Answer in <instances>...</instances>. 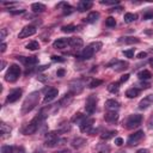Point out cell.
<instances>
[{
	"label": "cell",
	"instance_id": "680465c9",
	"mask_svg": "<svg viewBox=\"0 0 153 153\" xmlns=\"http://www.w3.org/2000/svg\"><path fill=\"white\" fill-rule=\"evenodd\" d=\"M121 10V7H118V8H116V11H120ZM110 11H115V8H112V10H110Z\"/></svg>",
	"mask_w": 153,
	"mask_h": 153
},
{
	"label": "cell",
	"instance_id": "ffe728a7",
	"mask_svg": "<svg viewBox=\"0 0 153 153\" xmlns=\"http://www.w3.org/2000/svg\"><path fill=\"white\" fill-rule=\"evenodd\" d=\"M31 10H32L35 13H42V12H44V11L47 10V7H45V5L42 4V2H33V4L31 5Z\"/></svg>",
	"mask_w": 153,
	"mask_h": 153
},
{
	"label": "cell",
	"instance_id": "4dcf8cb0",
	"mask_svg": "<svg viewBox=\"0 0 153 153\" xmlns=\"http://www.w3.org/2000/svg\"><path fill=\"white\" fill-rule=\"evenodd\" d=\"M97 151L98 153H110V147L106 143H99L97 146Z\"/></svg>",
	"mask_w": 153,
	"mask_h": 153
},
{
	"label": "cell",
	"instance_id": "52a82bcc",
	"mask_svg": "<svg viewBox=\"0 0 153 153\" xmlns=\"http://www.w3.org/2000/svg\"><path fill=\"white\" fill-rule=\"evenodd\" d=\"M36 27L33 26V25H26V26H24L22 30H20V32L18 33V38H26V37H29V36H32V35H35L36 33Z\"/></svg>",
	"mask_w": 153,
	"mask_h": 153
},
{
	"label": "cell",
	"instance_id": "681fc988",
	"mask_svg": "<svg viewBox=\"0 0 153 153\" xmlns=\"http://www.w3.org/2000/svg\"><path fill=\"white\" fill-rule=\"evenodd\" d=\"M115 143H116L117 146H122L123 139H122V137H116V139H115Z\"/></svg>",
	"mask_w": 153,
	"mask_h": 153
},
{
	"label": "cell",
	"instance_id": "f5cc1de1",
	"mask_svg": "<svg viewBox=\"0 0 153 153\" xmlns=\"http://www.w3.org/2000/svg\"><path fill=\"white\" fill-rule=\"evenodd\" d=\"M136 153H149V151L146 149V148H141V149H139Z\"/></svg>",
	"mask_w": 153,
	"mask_h": 153
},
{
	"label": "cell",
	"instance_id": "d6a6232c",
	"mask_svg": "<svg viewBox=\"0 0 153 153\" xmlns=\"http://www.w3.org/2000/svg\"><path fill=\"white\" fill-rule=\"evenodd\" d=\"M26 48L29 50H38L39 49V43L37 41H31L26 44Z\"/></svg>",
	"mask_w": 153,
	"mask_h": 153
},
{
	"label": "cell",
	"instance_id": "1f68e13d",
	"mask_svg": "<svg viewBox=\"0 0 153 153\" xmlns=\"http://www.w3.org/2000/svg\"><path fill=\"white\" fill-rule=\"evenodd\" d=\"M108 90L111 92V93H118L120 91V82H112L108 86Z\"/></svg>",
	"mask_w": 153,
	"mask_h": 153
},
{
	"label": "cell",
	"instance_id": "277c9868",
	"mask_svg": "<svg viewBox=\"0 0 153 153\" xmlns=\"http://www.w3.org/2000/svg\"><path fill=\"white\" fill-rule=\"evenodd\" d=\"M141 122H142V115L133 114V115H130V116L126 120L124 124H126V128H128V129H134V128L139 127V126L141 124Z\"/></svg>",
	"mask_w": 153,
	"mask_h": 153
},
{
	"label": "cell",
	"instance_id": "4fadbf2b",
	"mask_svg": "<svg viewBox=\"0 0 153 153\" xmlns=\"http://www.w3.org/2000/svg\"><path fill=\"white\" fill-rule=\"evenodd\" d=\"M57 94H59V91H57L56 88H54V87L49 88V90H48V92H47V93H45V96H44L43 103H49V102H51L53 99H55V98L57 97Z\"/></svg>",
	"mask_w": 153,
	"mask_h": 153
},
{
	"label": "cell",
	"instance_id": "6f0895ef",
	"mask_svg": "<svg viewBox=\"0 0 153 153\" xmlns=\"http://www.w3.org/2000/svg\"><path fill=\"white\" fill-rule=\"evenodd\" d=\"M149 65H151V66H152V67H153V57H152V59H151V60H149Z\"/></svg>",
	"mask_w": 153,
	"mask_h": 153
},
{
	"label": "cell",
	"instance_id": "5b68a950",
	"mask_svg": "<svg viewBox=\"0 0 153 153\" xmlns=\"http://www.w3.org/2000/svg\"><path fill=\"white\" fill-rule=\"evenodd\" d=\"M97 102H98V99H97V97H96L94 94L88 96V98L86 99V103H85V110H86L87 114L91 115V114H93V112L96 111Z\"/></svg>",
	"mask_w": 153,
	"mask_h": 153
},
{
	"label": "cell",
	"instance_id": "2e32d148",
	"mask_svg": "<svg viewBox=\"0 0 153 153\" xmlns=\"http://www.w3.org/2000/svg\"><path fill=\"white\" fill-rule=\"evenodd\" d=\"M18 60H20L25 66H32V65H36L37 63V57L36 56H18Z\"/></svg>",
	"mask_w": 153,
	"mask_h": 153
},
{
	"label": "cell",
	"instance_id": "f6af8a7d",
	"mask_svg": "<svg viewBox=\"0 0 153 153\" xmlns=\"http://www.w3.org/2000/svg\"><path fill=\"white\" fill-rule=\"evenodd\" d=\"M65 73H66V71H65L63 68H60V69H57V72H56V75L61 78V76H63V75H65Z\"/></svg>",
	"mask_w": 153,
	"mask_h": 153
},
{
	"label": "cell",
	"instance_id": "816d5d0a",
	"mask_svg": "<svg viewBox=\"0 0 153 153\" xmlns=\"http://www.w3.org/2000/svg\"><path fill=\"white\" fill-rule=\"evenodd\" d=\"M146 56H147V53H145V51H141V53L137 54V57L139 59H145Z\"/></svg>",
	"mask_w": 153,
	"mask_h": 153
},
{
	"label": "cell",
	"instance_id": "484cf974",
	"mask_svg": "<svg viewBox=\"0 0 153 153\" xmlns=\"http://www.w3.org/2000/svg\"><path fill=\"white\" fill-rule=\"evenodd\" d=\"M137 76H139L140 80H145L146 81V80H148V79L152 78V73L149 71H147V69H143V71H141V72L137 73Z\"/></svg>",
	"mask_w": 153,
	"mask_h": 153
},
{
	"label": "cell",
	"instance_id": "7bdbcfd3",
	"mask_svg": "<svg viewBox=\"0 0 153 153\" xmlns=\"http://www.w3.org/2000/svg\"><path fill=\"white\" fill-rule=\"evenodd\" d=\"M51 60H53V61H56V62H65V59L61 57V56H57V55L51 56Z\"/></svg>",
	"mask_w": 153,
	"mask_h": 153
},
{
	"label": "cell",
	"instance_id": "836d02e7",
	"mask_svg": "<svg viewBox=\"0 0 153 153\" xmlns=\"http://www.w3.org/2000/svg\"><path fill=\"white\" fill-rule=\"evenodd\" d=\"M72 94L71 93H68V94H65V97L60 100V105H68L71 102H72Z\"/></svg>",
	"mask_w": 153,
	"mask_h": 153
},
{
	"label": "cell",
	"instance_id": "ab89813d",
	"mask_svg": "<svg viewBox=\"0 0 153 153\" xmlns=\"http://www.w3.org/2000/svg\"><path fill=\"white\" fill-rule=\"evenodd\" d=\"M134 49H128V50H124L123 51V55L126 56V57H129V59H133L134 57Z\"/></svg>",
	"mask_w": 153,
	"mask_h": 153
},
{
	"label": "cell",
	"instance_id": "d4e9b609",
	"mask_svg": "<svg viewBox=\"0 0 153 153\" xmlns=\"http://www.w3.org/2000/svg\"><path fill=\"white\" fill-rule=\"evenodd\" d=\"M0 128H1V137L2 139H5L6 136L10 135V133H11V127L10 126H7L5 122H1Z\"/></svg>",
	"mask_w": 153,
	"mask_h": 153
},
{
	"label": "cell",
	"instance_id": "9a60e30c",
	"mask_svg": "<svg viewBox=\"0 0 153 153\" xmlns=\"http://www.w3.org/2000/svg\"><path fill=\"white\" fill-rule=\"evenodd\" d=\"M68 44L72 48L78 49V48H81L84 45V41L80 37H71V38H68Z\"/></svg>",
	"mask_w": 153,
	"mask_h": 153
},
{
	"label": "cell",
	"instance_id": "9f6ffc18",
	"mask_svg": "<svg viewBox=\"0 0 153 153\" xmlns=\"http://www.w3.org/2000/svg\"><path fill=\"white\" fill-rule=\"evenodd\" d=\"M5 68V61H1V67H0V69H4Z\"/></svg>",
	"mask_w": 153,
	"mask_h": 153
},
{
	"label": "cell",
	"instance_id": "bcb514c9",
	"mask_svg": "<svg viewBox=\"0 0 153 153\" xmlns=\"http://www.w3.org/2000/svg\"><path fill=\"white\" fill-rule=\"evenodd\" d=\"M128 79H129V74H124V75H122V76H121V79H120V81H118V82H120V84H122V82L127 81Z\"/></svg>",
	"mask_w": 153,
	"mask_h": 153
},
{
	"label": "cell",
	"instance_id": "7c38bea8",
	"mask_svg": "<svg viewBox=\"0 0 153 153\" xmlns=\"http://www.w3.org/2000/svg\"><path fill=\"white\" fill-rule=\"evenodd\" d=\"M151 105H153V94H148L143 99H141L140 103H139V109L145 110V109L149 108Z\"/></svg>",
	"mask_w": 153,
	"mask_h": 153
},
{
	"label": "cell",
	"instance_id": "7a4b0ae2",
	"mask_svg": "<svg viewBox=\"0 0 153 153\" xmlns=\"http://www.w3.org/2000/svg\"><path fill=\"white\" fill-rule=\"evenodd\" d=\"M44 118H45V115H43V111H42L39 115H37L36 117H33V118L23 128V134H25V135H31V134L36 133Z\"/></svg>",
	"mask_w": 153,
	"mask_h": 153
},
{
	"label": "cell",
	"instance_id": "83f0119b",
	"mask_svg": "<svg viewBox=\"0 0 153 153\" xmlns=\"http://www.w3.org/2000/svg\"><path fill=\"white\" fill-rule=\"evenodd\" d=\"M116 134H117L116 130H108V131H104V133L100 135V139H102V140H109V139L114 137Z\"/></svg>",
	"mask_w": 153,
	"mask_h": 153
},
{
	"label": "cell",
	"instance_id": "44dd1931",
	"mask_svg": "<svg viewBox=\"0 0 153 153\" xmlns=\"http://www.w3.org/2000/svg\"><path fill=\"white\" fill-rule=\"evenodd\" d=\"M118 42L124 44H135V43H139L140 39L137 37H120Z\"/></svg>",
	"mask_w": 153,
	"mask_h": 153
},
{
	"label": "cell",
	"instance_id": "8d00e7d4",
	"mask_svg": "<svg viewBox=\"0 0 153 153\" xmlns=\"http://www.w3.org/2000/svg\"><path fill=\"white\" fill-rule=\"evenodd\" d=\"M142 19L148 20V19H153V10H147L143 12L142 14Z\"/></svg>",
	"mask_w": 153,
	"mask_h": 153
},
{
	"label": "cell",
	"instance_id": "11a10c76",
	"mask_svg": "<svg viewBox=\"0 0 153 153\" xmlns=\"http://www.w3.org/2000/svg\"><path fill=\"white\" fill-rule=\"evenodd\" d=\"M55 153H71V151L69 149H61V151H57Z\"/></svg>",
	"mask_w": 153,
	"mask_h": 153
},
{
	"label": "cell",
	"instance_id": "9c48e42d",
	"mask_svg": "<svg viewBox=\"0 0 153 153\" xmlns=\"http://www.w3.org/2000/svg\"><path fill=\"white\" fill-rule=\"evenodd\" d=\"M109 67H111L112 66V68L116 71V72H121V71H124V69H127L128 68V66H129V63L127 62V61H118V60H112L109 65H108Z\"/></svg>",
	"mask_w": 153,
	"mask_h": 153
},
{
	"label": "cell",
	"instance_id": "f1b7e54d",
	"mask_svg": "<svg viewBox=\"0 0 153 153\" xmlns=\"http://www.w3.org/2000/svg\"><path fill=\"white\" fill-rule=\"evenodd\" d=\"M136 19H137V14H135V13L128 12V13L124 14V22H126V23H133V22H135Z\"/></svg>",
	"mask_w": 153,
	"mask_h": 153
},
{
	"label": "cell",
	"instance_id": "f546056e",
	"mask_svg": "<svg viewBox=\"0 0 153 153\" xmlns=\"http://www.w3.org/2000/svg\"><path fill=\"white\" fill-rule=\"evenodd\" d=\"M85 118H86V116H85V115H82V114L78 112V114H75V115L72 117V122H73V123H78V124H80Z\"/></svg>",
	"mask_w": 153,
	"mask_h": 153
},
{
	"label": "cell",
	"instance_id": "30bf717a",
	"mask_svg": "<svg viewBox=\"0 0 153 153\" xmlns=\"http://www.w3.org/2000/svg\"><path fill=\"white\" fill-rule=\"evenodd\" d=\"M93 123H94V120L92 118V117H86L79 126H80V130L82 131V133H90V130L92 129V127H93Z\"/></svg>",
	"mask_w": 153,
	"mask_h": 153
},
{
	"label": "cell",
	"instance_id": "d6986e66",
	"mask_svg": "<svg viewBox=\"0 0 153 153\" xmlns=\"http://www.w3.org/2000/svg\"><path fill=\"white\" fill-rule=\"evenodd\" d=\"M67 44H68V39L67 38H57L53 43V47L55 49H63V48H66Z\"/></svg>",
	"mask_w": 153,
	"mask_h": 153
},
{
	"label": "cell",
	"instance_id": "ac0fdd59",
	"mask_svg": "<svg viewBox=\"0 0 153 153\" xmlns=\"http://www.w3.org/2000/svg\"><path fill=\"white\" fill-rule=\"evenodd\" d=\"M104 118L109 123H115L118 120V114H117V111H108V112H105Z\"/></svg>",
	"mask_w": 153,
	"mask_h": 153
},
{
	"label": "cell",
	"instance_id": "74e56055",
	"mask_svg": "<svg viewBox=\"0 0 153 153\" xmlns=\"http://www.w3.org/2000/svg\"><path fill=\"white\" fill-rule=\"evenodd\" d=\"M105 25L109 26V27H114V26L116 25V20H115V18H112V17H108V18L105 19Z\"/></svg>",
	"mask_w": 153,
	"mask_h": 153
},
{
	"label": "cell",
	"instance_id": "5bb4252c",
	"mask_svg": "<svg viewBox=\"0 0 153 153\" xmlns=\"http://www.w3.org/2000/svg\"><path fill=\"white\" fill-rule=\"evenodd\" d=\"M94 53H96V51H94L90 45H87L86 48L82 49V51H81V54L79 55V57H81L82 60H90L91 57H93Z\"/></svg>",
	"mask_w": 153,
	"mask_h": 153
},
{
	"label": "cell",
	"instance_id": "ba28073f",
	"mask_svg": "<svg viewBox=\"0 0 153 153\" xmlns=\"http://www.w3.org/2000/svg\"><path fill=\"white\" fill-rule=\"evenodd\" d=\"M84 88V82L81 80H74L69 84V93L73 96V94H76V93H80Z\"/></svg>",
	"mask_w": 153,
	"mask_h": 153
},
{
	"label": "cell",
	"instance_id": "91938a15",
	"mask_svg": "<svg viewBox=\"0 0 153 153\" xmlns=\"http://www.w3.org/2000/svg\"><path fill=\"white\" fill-rule=\"evenodd\" d=\"M117 153H124V152H117Z\"/></svg>",
	"mask_w": 153,
	"mask_h": 153
},
{
	"label": "cell",
	"instance_id": "7dc6e473",
	"mask_svg": "<svg viewBox=\"0 0 153 153\" xmlns=\"http://www.w3.org/2000/svg\"><path fill=\"white\" fill-rule=\"evenodd\" d=\"M8 11H10L12 14H20V13H24L25 10H16V11H14V10H8Z\"/></svg>",
	"mask_w": 153,
	"mask_h": 153
},
{
	"label": "cell",
	"instance_id": "db71d44e",
	"mask_svg": "<svg viewBox=\"0 0 153 153\" xmlns=\"http://www.w3.org/2000/svg\"><path fill=\"white\" fill-rule=\"evenodd\" d=\"M6 47H7V45H6V43H5V42H2V44H1V53H4V51L6 50Z\"/></svg>",
	"mask_w": 153,
	"mask_h": 153
},
{
	"label": "cell",
	"instance_id": "d590c367",
	"mask_svg": "<svg viewBox=\"0 0 153 153\" xmlns=\"http://www.w3.org/2000/svg\"><path fill=\"white\" fill-rule=\"evenodd\" d=\"M75 29H76V26L75 25H73V24H69V25H65V26H62L61 27V30L63 31V32H73V31H75Z\"/></svg>",
	"mask_w": 153,
	"mask_h": 153
},
{
	"label": "cell",
	"instance_id": "f35d334b",
	"mask_svg": "<svg viewBox=\"0 0 153 153\" xmlns=\"http://www.w3.org/2000/svg\"><path fill=\"white\" fill-rule=\"evenodd\" d=\"M102 45H103V44H102V42H92V43L90 44V47H91V48H92V49H93L96 53L100 50Z\"/></svg>",
	"mask_w": 153,
	"mask_h": 153
},
{
	"label": "cell",
	"instance_id": "cb8c5ba5",
	"mask_svg": "<svg viewBox=\"0 0 153 153\" xmlns=\"http://www.w3.org/2000/svg\"><path fill=\"white\" fill-rule=\"evenodd\" d=\"M92 2L91 1H80L79 4H78V11H80V12H84V11H86V10H90L91 7H92Z\"/></svg>",
	"mask_w": 153,
	"mask_h": 153
},
{
	"label": "cell",
	"instance_id": "8992f818",
	"mask_svg": "<svg viewBox=\"0 0 153 153\" xmlns=\"http://www.w3.org/2000/svg\"><path fill=\"white\" fill-rule=\"evenodd\" d=\"M143 136H145L143 131H142V130H137V131H135L134 134L129 135V137H128V140H127V143H128L129 146H136V145L143 139Z\"/></svg>",
	"mask_w": 153,
	"mask_h": 153
},
{
	"label": "cell",
	"instance_id": "7402d4cb",
	"mask_svg": "<svg viewBox=\"0 0 153 153\" xmlns=\"http://www.w3.org/2000/svg\"><path fill=\"white\" fill-rule=\"evenodd\" d=\"M85 145H86V140L82 139V137H75V139H73V141H72V147H74V148H76V149L84 147Z\"/></svg>",
	"mask_w": 153,
	"mask_h": 153
},
{
	"label": "cell",
	"instance_id": "94428289",
	"mask_svg": "<svg viewBox=\"0 0 153 153\" xmlns=\"http://www.w3.org/2000/svg\"><path fill=\"white\" fill-rule=\"evenodd\" d=\"M151 51H152V53H153V49H151Z\"/></svg>",
	"mask_w": 153,
	"mask_h": 153
},
{
	"label": "cell",
	"instance_id": "b9f144b4",
	"mask_svg": "<svg viewBox=\"0 0 153 153\" xmlns=\"http://www.w3.org/2000/svg\"><path fill=\"white\" fill-rule=\"evenodd\" d=\"M63 6H65V11H63V13H65V14H69V13L73 11V7H72V6H69L68 4H63Z\"/></svg>",
	"mask_w": 153,
	"mask_h": 153
},
{
	"label": "cell",
	"instance_id": "f907efd6",
	"mask_svg": "<svg viewBox=\"0 0 153 153\" xmlns=\"http://www.w3.org/2000/svg\"><path fill=\"white\" fill-rule=\"evenodd\" d=\"M6 36H7V30H6V29H1V37H0V38L4 39Z\"/></svg>",
	"mask_w": 153,
	"mask_h": 153
},
{
	"label": "cell",
	"instance_id": "e0dca14e",
	"mask_svg": "<svg viewBox=\"0 0 153 153\" xmlns=\"http://www.w3.org/2000/svg\"><path fill=\"white\" fill-rule=\"evenodd\" d=\"M105 108L109 110V111H117L118 108H120V103L115 99H108L105 102Z\"/></svg>",
	"mask_w": 153,
	"mask_h": 153
},
{
	"label": "cell",
	"instance_id": "e575fe53",
	"mask_svg": "<svg viewBox=\"0 0 153 153\" xmlns=\"http://www.w3.org/2000/svg\"><path fill=\"white\" fill-rule=\"evenodd\" d=\"M102 84H103V80H100V79H92L90 81V84H88V87L90 88H94V87H97V86H99Z\"/></svg>",
	"mask_w": 153,
	"mask_h": 153
},
{
	"label": "cell",
	"instance_id": "603a6c76",
	"mask_svg": "<svg viewBox=\"0 0 153 153\" xmlns=\"http://www.w3.org/2000/svg\"><path fill=\"white\" fill-rule=\"evenodd\" d=\"M139 93H140V88H137V87H130V88H128L127 91H126V96L128 97V98H135V97H137L139 96Z\"/></svg>",
	"mask_w": 153,
	"mask_h": 153
},
{
	"label": "cell",
	"instance_id": "3957f363",
	"mask_svg": "<svg viewBox=\"0 0 153 153\" xmlns=\"http://www.w3.org/2000/svg\"><path fill=\"white\" fill-rule=\"evenodd\" d=\"M20 76V67L16 63L11 65L5 74V80L8 82H14L18 80V78Z\"/></svg>",
	"mask_w": 153,
	"mask_h": 153
},
{
	"label": "cell",
	"instance_id": "c3c4849f",
	"mask_svg": "<svg viewBox=\"0 0 153 153\" xmlns=\"http://www.w3.org/2000/svg\"><path fill=\"white\" fill-rule=\"evenodd\" d=\"M100 4H103V5H116V4H118V1H100Z\"/></svg>",
	"mask_w": 153,
	"mask_h": 153
},
{
	"label": "cell",
	"instance_id": "8fae6325",
	"mask_svg": "<svg viewBox=\"0 0 153 153\" xmlns=\"http://www.w3.org/2000/svg\"><path fill=\"white\" fill-rule=\"evenodd\" d=\"M22 97V90L20 88H13L6 97V102L7 103H14L17 102L19 98Z\"/></svg>",
	"mask_w": 153,
	"mask_h": 153
},
{
	"label": "cell",
	"instance_id": "ee69618b",
	"mask_svg": "<svg viewBox=\"0 0 153 153\" xmlns=\"http://www.w3.org/2000/svg\"><path fill=\"white\" fill-rule=\"evenodd\" d=\"M147 127H148L149 129L153 128V114L149 116V118H148V121H147Z\"/></svg>",
	"mask_w": 153,
	"mask_h": 153
},
{
	"label": "cell",
	"instance_id": "4316f807",
	"mask_svg": "<svg viewBox=\"0 0 153 153\" xmlns=\"http://www.w3.org/2000/svg\"><path fill=\"white\" fill-rule=\"evenodd\" d=\"M98 18H99V12H91V13H88V16L86 17V22L87 23H96L97 20H98Z\"/></svg>",
	"mask_w": 153,
	"mask_h": 153
},
{
	"label": "cell",
	"instance_id": "60d3db41",
	"mask_svg": "<svg viewBox=\"0 0 153 153\" xmlns=\"http://www.w3.org/2000/svg\"><path fill=\"white\" fill-rule=\"evenodd\" d=\"M137 86H139L140 88H145V90H146V88H149L151 84H149V82H146L145 80H143V81L141 80V81H139V82H137Z\"/></svg>",
	"mask_w": 153,
	"mask_h": 153
},
{
	"label": "cell",
	"instance_id": "6da1fadb",
	"mask_svg": "<svg viewBox=\"0 0 153 153\" xmlns=\"http://www.w3.org/2000/svg\"><path fill=\"white\" fill-rule=\"evenodd\" d=\"M39 102V92L38 91H33L31 92L26 98L25 100L23 102V105H22V114H29L31 110H33L36 108V105L38 104Z\"/></svg>",
	"mask_w": 153,
	"mask_h": 153
}]
</instances>
